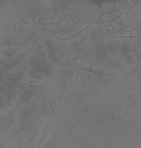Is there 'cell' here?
Masks as SVG:
<instances>
[{
    "mask_svg": "<svg viewBox=\"0 0 141 148\" xmlns=\"http://www.w3.org/2000/svg\"><path fill=\"white\" fill-rule=\"evenodd\" d=\"M26 74L30 81H43L56 75L58 68L50 60L44 48L38 43L25 60Z\"/></svg>",
    "mask_w": 141,
    "mask_h": 148,
    "instance_id": "1",
    "label": "cell"
},
{
    "mask_svg": "<svg viewBox=\"0 0 141 148\" xmlns=\"http://www.w3.org/2000/svg\"><path fill=\"white\" fill-rule=\"evenodd\" d=\"M32 49L23 48H6L1 53V73L12 71L23 66Z\"/></svg>",
    "mask_w": 141,
    "mask_h": 148,
    "instance_id": "2",
    "label": "cell"
},
{
    "mask_svg": "<svg viewBox=\"0 0 141 148\" xmlns=\"http://www.w3.org/2000/svg\"><path fill=\"white\" fill-rule=\"evenodd\" d=\"M44 49L50 60L57 67L63 66L67 62L69 53V47L66 45L64 41H58L54 38H50L43 41Z\"/></svg>",
    "mask_w": 141,
    "mask_h": 148,
    "instance_id": "3",
    "label": "cell"
},
{
    "mask_svg": "<svg viewBox=\"0 0 141 148\" xmlns=\"http://www.w3.org/2000/svg\"><path fill=\"white\" fill-rule=\"evenodd\" d=\"M19 123V116L17 108L9 110L8 112L1 114V135H5L8 132L15 128Z\"/></svg>",
    "mask_w": 141,
    "mask_h": 148,
    "instance_id": "4",
    "label": "cell"
},
{
    "mask_svg": "<svg viewBox=\"0 0 141 148\" xmlns=\"http://www.w3.org/2000/svg\"><path fill=\"white\" fill-rule=\"evenodd\" d=\"M88 38L86 36V32H84L79 37L69 41L68 46L69 51L73 56H80L85 49V46L87 44Z\"/></svg>",
    "mask_w": 141,
    "mask_h": 148,
    "instance_id": "5",
    "label": "cell"
}]
</instances>
